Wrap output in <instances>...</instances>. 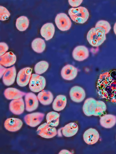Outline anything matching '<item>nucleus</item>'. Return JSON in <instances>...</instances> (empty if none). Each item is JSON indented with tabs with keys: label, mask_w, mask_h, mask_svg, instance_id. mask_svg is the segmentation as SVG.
I'll list each match as a JSON object with an SVG mask.
<instances>
[{
	"label": "nucleus",
	"mask_w": 116,
	"mask_h": 154,
	"mask_svg": "<svg viewBox=\"0 0 116 154\" xmlns=\"http://www.w3.org/2000/svg\"><path fill=\"white\" fill-rule=\"evenodd\" d=\"M97 88L99 95L106 99L116 97V71L107 72L100 74Z\"/></svg>",
	"instance_id": "nucleus-1"
},
{
	"label": "nucleus",
	"mask_w": 116,
	"mask_h": 154,
	"mask_svg": "<svg viewBox=\"0 0 116 154\" xmlns=\"http://www.w3.org/2000/svg\"><path fill=\"white\" fill-rule=\"evenodd\" d=\"M106 32L102 28L95 27L92 28L87 35V39L89 43L94 47L101 45L106 39Z\"/></svg>",
	"instance_id": "nucleus-2"
},
{
	"label": "nucleus",
	"mask_w": 116,
	"mask_h": 154,
	"mask_svg": "<svg viewBox=\"0 0 116 154\" xmlns=\"http://www.w3.org/2000/svg\"><path fill=\"white\" fill-rule=\"evenodd\" d=\"M68 14L73 21L79 24H83L86 23L89 17L88 10L83 7L70 9L68 11Z\"/></svg>",
	"instance_id": "nucleus-3"
},
{
	"label": "nucleus",
	"mask_w": 116,
	"mask_h": 154,
	"mask_svg": "<svg viewBox=\"0 0 116 154\" xmlns=\"http://www.w3.org/2000/svg\"><path fill=\"white\" fill-rule=\"evenodd\" d=\"M46 85L45 78L36 74H32L29 86L32 91L37 93L42 91L45 88Z\"/></svg>",
	"instance_id": "nucleus-4"
},
{
	"label": "nucleus",
	"mask_w": 116,
	"mask_h": 154,
	"mask_svg": "<svg viewBox=\"0 0 116 154\" xmlns=\"http://www.w3.org/2000/svg\"><path fill=\"white\" fill-rule=\"evenodd\" d=\"M55 21L58 28L62 31L68 30L71 26L72 23L70 18L64 13L58 14Z\"/></svg>",
	"instance_id": "nucleus-5"
},
{
	"label": "nucleus",
	"mask_w": 116,
	"mask_h": 154,
	"mask_svg": "<svg viewBox=\"0 0 116 154\" xmlns=\"http://www.w3.org/2000/svg\"><path fill=\"white\" fill-rule=\"evenodd\" d=\"M32 69L30 67L24 68L19 72L17 78V83L20 86L24 87L30 83L32 75Z\"/></svg>",
	"instance_id": "nucleus-6"
},
{
	"label": "nucleus",
	"mask_w": 116,
	"mask_h": 154,
	"mask_svg": "<svg viewBox=\"0 0 116 154\" xmlns=\"http://www.w3.org/2000/svg\"><path fill=\"white\" fill-rule=\"evenodd\" d=\"M37 132L39 135L47 139L53 138L57 134L56 128L51 126L47 123L40 125L38 128Z\"/></svg>",
	"instance_id": "nucleus-7"
},
{
	"label": "nucleus",
	"mask_w": 116,
	"mask_h": 154,
	"mask_svg": "<svg viewBox=\"0 0 116 154\" xmlns=\"http://www.w3.org/2000/svg\"><path fill=\"white\" fill-rule=\"evenodd\" d=\"M45 116V114L42 113L33 112L26 115L24 120L27 125L34 127L41 123L43 120Z\"/></svg>",
	"instance_id": "nucleus-8"
},
{
	"label": "nucleus",
	"mask_w": 116,
	"mask_h": 154,
	"mask_svg": "<svg viewBox=\"0 0 116 154\" xmlns=\"http://www.w3.org/2000/svg\"><path fill=\"white\" fill-rule=\"evenodd\" d=\"M26 109L28 112L36 110L39 106L38 97L34 93L29 92L27 93L25 98Z\"/></svg>",
	"instance_id": "nucleus-9"
},
{
	"label": "nucleus",
	"mask_w": 116,
	"mask_h": 154,
	"mask_svg": "<svg viewBox=\"0 0 116 154\" xmlns=\"http://www.w3.org/2000/svg\"><path fill=\"white\" fill-rule=\"evenodd\" d=\"M70 96L71 100L74 102H82L85 98L86 93L84 89L79 86L73 87L70 91Z\"/></svg>",
	"instance_id": "nucleus-10"
},
{
	"label": "nucleus",
	"mask_w": 116,
	"mask_h": 154,
	"mask_svg": "<svg viewBox=\"0 0 116 154\" xmlns=\"http://www.w3.org/2000/svg\"><path fill=\"white\" fill-rule=\"evenodd\" d=\"M89 55L88 49L85 46L80 45L76 47L72 52L74 59L78 61H82L87 59Z\"/></svg>",
	"instance_id": "nucleus-11"
},
{
	"label": "nucleus",
	"mask_w": 116,
	"mask_h": 154,
	"mask_svg": "<svg viewBox=\"0 0 116 154\" xmlns=\"http://www.w3.org/2000/svg\"><path fill=\"white\" fill-rule=\"evenodd\" d=\"M97 107V100L92 98L86 99L83 104V110L86 116H94Z\"/></svg>",
	"instance_id": "nucleus-12"
},
{
	"label": "nucleus",
	"mask_w": 116,
	"mask_h": 154,
	"mask_svg": "<svg viewBox=\"0 0 116 154\" xmlns=\"http://www.w3.org/2000/svg\"><path fill=\"white\" fill-rule=\"evenodd\" d=\"M78 72V69L76 68L72 65L68 64L63 68L61 75L62 78L64 80L71 81L76 77Z\"/></svg>",
	"instance_id": "nucleus-13"
},
{
	"label": "nucleus",
	"mask_w": 116,
	"mask_h": 154,
	"mask_svg": "<svg viewBox=\"0 0 116 154\" xmlns=\"http://www.w3.org/2000/svg\"><path fill=\"white\" fill-rule=\"evenodd\" d=\"M99 135L98 131L93 128L86 130L83 135L84 141L87 144L92 145L96 143L99 140Z\"/></svg>",
	"instance_id": "nucleus-14"
},
{
	"label": "nucleus",
	"mask_w": 116,
	"mask_h": 154,
	"mask_svg": "<svg viewBox=\"0 0 116 154\" xmlns=\"http://www.w3.org/2000/svg\"><path fill=\"white\" fill-rule=\"evenodd\" d=\"M23 125L22 121L18 118H9L5 122L6 129L11 132H15L20 130Z\"/></svg>",
	"instance_id": "nucleus-15"
},
{
	"label": "nucleus",
	"mask_w": 116,
	"mask_h": 154,
	"mask_svg": "<svg viewBox=\"0 0 116 154\" xmlns=\"http://www.w3.org/2000/svg\"><path fill=\"white\" fill-rule=\"evenodd\" d=\"M9 109L15 115H20L23 113L25 110V104L23 98L12 100L10 103Z\"/></svg>",
	"instance_id": "nucleus-16"
},
{
	"label": "nucleus",
	"mask_w": 116,
	"mask_h": 154,
	"mask_svg": "<svg viewBox=\"0 0 116 154\" xmlns=\"http://www.w3.org/2000/svg\"><path fill=\"white\" fill-rule=\"evenodd\" d=\"M17 75V71L15 66L7 69L3 77V81L6 86H10L14 83Z\"/></svg>",
	"instance_id": "nucleus-17"
},
{
	"label": "nucleus",
	"mask_w": 116,
	"mask_h": 154,
	"mask_svg": "<svg viewBox=\"0 0 116 154\" xmlns=\"http://www.w3.org/2000/svg\"><path fill=\"white\" fill-rule=\"evenodd\" d=\"M55 31V27L53 24L52 23H48L42 26L40 30V33L45 40L48 41L53 38Z\"/></svg>",
	"instance_id": "nucleus-18"
},
{
	"label": "nucleus",
	"mask_w": 116,
	"mask_h": 154,
	"mask_svg": "<svg viewBox=\"0 0 116 154\" xmlns=\"http://www.w3.org/2000/svg\"><path fill=\"white\" fill-rule=\"evenodd\" d=\"M26 94L25 92L13 88L6 89L4 93L5 97L9 100H14L22 98Z\"/></svg>",
	"instance_id": "nucleus-19"
},
{
	"label": "nucleus",
	"mask_w": 116,
	"mask_h": 154,
	"mask_svg": "<svg viewBox=\"0 0 116 154\" xmlns=\"http://www.w3.org/2000/svg\"><path fill=\"white\" fill-rule=\"evenodd\" d=\"M17 60L16 55L12 52H8L0 57V64L3 66L9 67L14 65Z\"/></svg>",
	"instance_id": "nucleus-20"
},
{
	"label": "nucleus",
	"mask_w": 116,
	"mask_h": 154,
	"mask_svg": "<svg viewBox=\"0 0 116 154\" xmlns=\"http://www.w3.org/2000/svg\"><path fill=\"white\" fill-rule=\"evenodd\" d=\"M101 125L106 128L113 127L116 123V116L112 114H106L102 116L100 119Z\"/></svg>",
	"instance_id": "nucleus-21"
},
{
	"label": "nucleus",
	"mask_w": 116,
	"mask_h": 154,
	"mask_svg": "<svg viewBox=\"0 0 116 154\" xmlns=\"http://www.w3.org/2000/svg\"><path fill=\"white\" fill-rule=\"evenodd\" d=\"M37 97L40 103L45 106L50 104L54 99L53 95L51 91L44 90L39 93Z\"/></svg>",
	"instance_id": "nucleus-22"
},
{
	"label": "nucleus",
	"mask_w": 116,
	"mask_h": 154,
	"mask_svg": "<svg viewBox=\"0 0 116 154\" xmlns=\"http://www.w3.org/2000/svg\"><path fill=\"white\" fill-rule=\"evenodd\" d=\"M62 129L63 135L66 137H70L77 134L78 130V127L76 123L71 122L66 125Z\"/></svg>",
	"instance_id": "nucleus-23"
},
{
	"label": "nucleus",
	"mask_w": 116,
	"mask_h": 154,
	"mask_svg": "<svg viewBox=\"0 0 116 154\" xmlns=\"http://www.w3.org/2000/svg\"><path fill=\"white\" fill-rule=\"evenodd\" d=\"M67 103L66 97L60 95L56 97L53 101L52 107L53 109L57 111H60L65 107Z\"/></svg>",
	"instance_id": "nucleus-24"
},
{
	"label": "nucleus",
	"mask_w": 116,
	"mask_h": 154,
	"mask_svg": "<svg viewBox=\"0 0 116 154\" xmlns=\"http://www.w3.org/2000/svg\"><path fill=\"white\" fill-rule=\"evenodd\" d=\"M32 47L35 52L39 54L42 53L46 48L45 41L40 38L35 39L32 42Z\"/></svg>",
	"instance_id": "nucleus-25"
},
{
	"label": "nucleus",
	"mask_w": 116,
	"mask_h": 154,
	"mask_svg": "<svg viewBox=\"0 0 116 154\" xmlns=\"http://www.w3.org/2000/svg\"><path fill=\"white\" fill-rule=\"evenodd\" d=\"M60 116V114L57 112H49L46 116L47 123L52 127L58 126L59 124Z\"/></svg>",
	"instance_id": "nucleus-26"
},
{
	"label": "nucleus",
	"mask_w": 116,
	"mask_h": 154,
	"mask_svg": "<svg viewBox=\"0 0 116 154\" xmlns=\"http://www.w3.org/2000/svg\"><path fill=\"white\" fill-rule=\"evenodd\" d=\"M30 24L29 20L25 16H23L18 18L16 20V27L20 32L26 31L28 28Z\"/></svg>",
	"instance_id": "nucleus-27"
},
{
	"label": "nucleus",
	"mask_w": 116,
	"mask_h": 154,
	"mask_svg": "<svg viewBox=\"0 0 116 154\" xmlns=\"http://www.w3.org/2000/svg\"><path fill=\"white\" fill-rule=\"evenodd\" d=\"M49 64L45 61H42L37 63L35 66L34 70L36 73L39 75L45 72L48 69Z\"/></svg>",
	"instance_id": "nucleus-28"
},
{
	"label": "nucleus",
	"mask_w": 116,
	"mask_h": 154,
	"mask_svg": "<svg viewBox=\"0 0 116 154\" xmlns=\"http://www.w3.org/2000/svg\"><path fill=\"white\" fill-rule=\"evenodd\" d=\"M106 109V106L104 102L101 100H97L96 110L94 116H101L105 112Z\"/></svg>",
	"instance_id": "nucleus-29"
},
{
	"label": "nucleus",
	"mask_w": 116,
	"mask_h": 154,
	"mask_svg": "<svg viewBox=\"0 0 116 154\" xmlns=\"http://www.w3.org/2000/svg\"><path fill=\"white\" fill-rule=\"evenodd\" d=\"M95 27L103 28L105 30L106 34L109 33L111 29L109 23L108 22L103 20L98 21Z\"/></svg>",
	"instance_id": "nucleus-30"
},
{
	"label": "nucleus",
	"mask_w": 116,
	"mask_h": 154,
	"mask_svg": "<svg viewBox=\"0 0 116 154\" xmlns=\"http://www.w3.org/2000/svg\"><path fill=\"white\" fill-rule=\"evenodd\" d=\"M11 16L8 10L5 7L0 6V20L4 21L7 20Z\"/></svg>",
	"instance_id": "nucleus-31"
},
{
	"label": "nucleus",
	"mask_w": 116,
	"mask_h": 154,
	"mask_svg": "<svg viewBox=\"0 0 116 154\" xmlns=\"http://www.w3.org/2000/svg\"><path fill=\"white\" fill-rule=\"evenodd\" d=\"M9 47L8 45L5 42L0 43V56H2L8 51Z\"/></svg>",
	"instance_id": "nucleus-32"
},
{
	"label": "nucleus",
	"mask_w": 116,
	"mask_h": 154,
	"mask_svg": "<svg viewBox=\"0 0 116 154\" xmlns=\"http://www.w3.org/2000/svg\"><path fill=\"white\" fill-rule=\"evenodd\" d=\"M83 1H71L69 0L68 1L69 3L70 6L74 8L77 7L81 4Z\"/></svg>",
	"instance_id": "nucleus-33"
},
{
	"label": "nucleus",
	"mask_w": 116,
	"mask_h": 154,
	"mask_svg": "<svg viewBox=\"0 0 116 154\" xmlns=\"http://www.w3.org/2000/svg\"><path fill=\"white\" fill-rule=\"evenodd\" d=\"M7 68L4 67L3 66L0 65V78L1 79L6 72Z\"/></svg>",
	"instance_id": "nucleus-34"
},
{
	"label": "nucleus",
	"mask_w": 116,
	"mask_h": 154,
	"mask_svg": "<svg viewBox=\"0 0 116 154\" xmlns=\"http://www.w3.org/2000/svg\"><path fill=\"white\" fill-rule=\"evenodd\" d=\"M71 152L66 149H63L61 150L59 153V154H72Z\"/></svg>",
	"instance_id": "nucleus-35"
},
{
	"label": "nucleus",
	"mask_w": 116,
	"mask_h": 154,
	"mask_svg": "<svg viewBox=\"0 0 116 154\" xmlns=\"http://www.w3.org/2000/svg\"><path fill=\"white\" fill-rule=\"evenodd\" d=\"M113 31L114 34L116 35V22L115 23L114 26Z\"/></svg>",
	"instance_id": "nucleus-36"
}]
</instances>
